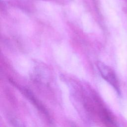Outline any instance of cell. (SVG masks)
Returning a JSON list of instances; mask_svg holds the SVG:
<instances>
[{
	"label": "cell",
	"instance_id": "obj_1",
	"mask_svg": "<svg viewBox=\"0 0 127 127\" xmlns=\"http://www.w3.org/2000/svg\"><path fill=\"white\" fill-rule=\"evenodd\" d=\"M97 66L103 78L114 88L118 94H120V88L119 83L113 69L101 62H98L97 63Z\"/></svg>",
	"mask_w": 127,
	"mask_h": 127
},
{
	"label": "cell",
	"instance_id": "obj_2",
	"mask_svg": "<svg viewBox=\"0 0 127 127\" xmlns=\"http://www.w3.org/2000/svg\"><path fill=\"white\" fill-rule=\"evenodd\" d=\"M99 116L106 127H120L111 113L95 98Z\"/></svg>",
	"mask_w": 127,
	"mask_h": 127
},
{
	"label": "cell",
	"instance_id": "obj_3",
	"mask_svg": "<svg viewBox=\"0 0 127 127\" xmlns=\"http://www.w3.org/2000/svg\"><path fill=\"white\" fill-rule=\"evenodd\" d=\"M21 92L24 95V96L28 99V100L36 107V108L40 111L45 117L47 119L49 122H51V117L45 107L43 104L35 97L34 94L29 90L26 88H20Z\"/></svg>",
	"mask_w": 127,
	"mask_h": 127
}]
</instances>
